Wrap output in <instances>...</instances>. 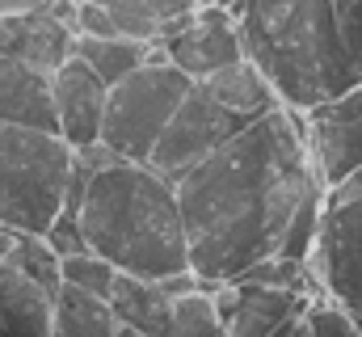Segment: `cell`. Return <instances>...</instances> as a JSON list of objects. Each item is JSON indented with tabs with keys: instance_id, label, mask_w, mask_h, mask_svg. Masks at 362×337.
<instances>
[{
	"instance_id": "obj_22",
	"label": "cell",
	"mask_w": 362,
	"mask_h": 337,
	"mask_svg": "<svg viewBox=\"0 0 362 337\" xmlns=\"http://www.w3.org/2000/svg\"><path fill=\"white\" fill-rule=\"evenodd\" d=\"M114 278H118V270H114L105 257H97L93 249L59 257V282H68V287H76V291H89L97 299H110Z\"/></svg>"
},
{
	"instance_id": "obj_4",
	"label": "cell",
	"mask_w": 362,
	"mask_h": 337,
	"mask_svg": "<svg viewBox=\"0 0 362 337\" xmlns=\"http://www.w3.org/2000/svg\"><path fill=\"white\" fill-rule=\"evenodd\" d=\"M72 148L55 131L0 122V228L47 232L64 211Z\"/></svg>"
},
{
	"instance_id": "obj_26",
	"label": "cell",
	"mask_w": 362,
	"mask_h": 337,
	"mask_svg": "<svg viewBox=\"0 0 362 337\" xmlns=\"http://www.w3.org/2000/svg\"><path fill=\"white\" fill-rule=\"evenodd\" d=\"M337 17H341V38H346V51L354 59L362 76V0H337Z\"/></svg>"
},
{
	"instance_id": "obj_5",
	"label": "cell",
	"mask_w": 362,
	"mask_h": 337,
	"mask_svg": "<svg viewBox=\"0 0 362 337\" xmlns=\"http://www.w3.org/2000/svg\"><path fill=\"white\" fill-rule=\"evenodd\" d=\"M189 76L173 68L169 59H148L131 76L110 84L105 97V118H101V144L118 161H139L148 165L165 122L173 118L177 101L189 93Z\"/></svg>"
},
{
	"instance_id": "obj_27",
	"label": "cell",
	"mask_w": 362,
	"mask_h": 337,
	"mask_svg": "<svg viewBox=\"0 0 362 337\" xmlns=\"http://www.w3.org/2000/svg\"><path fill=\"white\" fill-rule=\"evenodd\" d=\"M358 198H362V165L350 168L337 185L325 190V202H358Z\"/></svg>"
},
{
	"instance_id": "obj_9",
	"label": "cell",
	"mask_w": 362,
	"mask_h": 337,
	"mask_svg": "<svg viewBox=\"0 0 362 337\" xmlns=\"http://www.w3.org/2000/svg\"><path fill=\"white\" fill-rule=\"evenodd\" d=\"M51 97H55V131L72 152L101 144V118L110 84L93 72L81 55H68L51 72Z\"/></svg>"
},
{
	"instance_id": "obj_10",
	"label": "cell",
	"mask_w": 362,
	"mask_h": 337,
	"mask_svg": "<svg viewBox=\"0 0 362 337\" xmlns=\"http://www.w3.org/2000/svg\"><path fill=\"white\" fill-rule=\"evenodd\" d=\"M215 308L223 316L228 337H266L278 329L286 316H299L308 308L303 291H282V287H262V282H215Z\"/></svg>"
},
{
	"instance_id": "obj_19",
	"label": "cell",
	"mask_w": 362,
	"mask_h": 337,
	"mask_svg": "<svg viewBox=\"0 0 362 337\" xmlns=\"http://www.w3.org/2000/svg\"><path fill=\"white\" fill-rule=\"evenodd\" d=\"M97 4H105L114 13V21H118L122 34L144 38V42H152L173 17L198 8V0H97Z\"/></svg>"
},
{
	"instance_id": "obj_25",
	"label": "cell",
	"mask_w": 362,
	"mask_h": 337,
	"mask_svg": "<svg viewBox=\"0 0 362 337\" xmlns=\"http://www.w3.org/2000/svg\"><path fill=\"white\" fill-rule=\"evenodd\" d=\"M303 118L308 122H354V118H362V81L350 84V88H341L337 97H329L320 105H312Z\"/></svg>"
},
{
	"instance_id": "obj_8",
	"label": "cell",
	"mask_w": 362,
	"mask_h": 337,
	"mask_svg": "<svg viewBox=\"0 0 362 337\" xmlns=\"http://www.w3.org/2000/svg\"><path fill=\"white\" fill-rule=\"evenodd\" d=\"M308 270L325 295L362 312V198L325 202L316 245L308 253Z\"/></svg>"
},
{
	"instance_id": "obj_6",
	"label": "cell",
	"mask_w": 362,
	"mask_h": 337,
	"mask_svg": "<svg viewBox=\"0 0 362 337\" xmlns=\"http://www.w3.org/2000/svg\"><path fill=\"white\" fill-rule=\"evenodd\" d=\"M240 127H245V118H236L232 110H223L202 84H189V93L177 101L173 118L165 122V131H160L148 165L156 168L165 181H177L202 156H211L219 144H228Z\"/></svg>"
},
{
	"instance_id": "obj_31",
	"label": "cell",
	"mask_w": 362,
	"mask_h": 337,
	"mask_svg": "<svg viewBox=\"0 0 362 337\" xmlns=\"http://www.w3.org/2000/svg\"><path fill=\"white\" fill-rule=\"evenodd\" d=\"M198 4H223V8H232V13H236V4H240V0H198Z\"/></svg>"
},
{
	"instance_id": "obj_23",
	"label": "cell",
	"mask_w": 362,
	"mask_h": 337,
	"mask_svg": "<svg viewBox=\"0 0 362 337\" xmlns=\"http://www.w3.org/2000/svg\"><path fill=\"white\" fill-rule=\"evenodd\" d=\"M303 321H308V333L312 337H362L354 312H350L341 299H333V295H325V299H308Z\"/></svg>"
},
{
	"instance_id": "obj_21",
	"label": "cell",
	"mask_w": 362,
	"mask_h": 337,
	"mask_svg": "<svg viewBox=\"0 0 362 337\" xmlns=\"http://www.w3.org/2000/svg\"><path fill=\"white\" fill-rule=\"evenodd\" d=\"M211 291H215V287H198V291L173 299V316H169L165 337H228L223 316H219Z\"/></svg>"
},
{
	"instance_id": "obj_1",
	"label": "cell",
	"mask_w": 362,
	"mask_h": 337,
	"mask_svg": "<svg viewBox=\"0 0 362 337\" xmlns=\"http://www.w3.org/2000/svg\"><path fill=\"white\" fill-rule=\"evenodd\" d=\"M320 181L308 148V118L278 105L245 122L228 144L177 177L189 270L228 282L278 253L299 198Z\"/></svg>"
},
{
	"instance_id": "obj_18",
	"label": "cell",
	"mask_w": 362,
	"mask_h": 337,
	"mask_svg": "<svg viewBox=\"0 0 362 337\" xmlns=\"http://www.w3.org/2000/svg\"><path fill=\"white\" fill-rule=\"evenodd\" d=\"M148 51H152V42L131 38V34H110V38H81L76 34L72 55H81L105 84H118L122 76H131L135 68L148 64Z\"/></svg>"
},
{
	"instance_id": "obj_13",
	"label": "cell",
	"mask_w": 362,
	"mask_h": 337,
	"mask_svg": "<svg viewBox=\"0 0 362 337\" xmlns=\"http://www.w3.org/2000/svg\"><path fill=\"white\" fill-rule=\"evenodd\" d=\"M51 291L0 261V337H51Z\"/></svg>"
},
{
	"instance_id": "obj_11",
	"label": "cell",
	"mask_w": 362,
	"mask_h": 337,
	"mask_svg": "<svg viewBox=\"0 0 362 337\" xmlns=\"http://www.w3.org/2000/svg\"><path fill=\"white\" fill-rule=\"evenodd\" d=\"M72 51H76V30L68 21H59L51 8L0 13V55L4 59H17V64L51 76Z\"/></svg>"
},
{
	"instance_id": "obj_14",
	"label": "cell",
	"mask_w": 362,
	"mask_h": 337,
	"mask_svg": "<svg viewBox=\"0 0 362 337\" xmlns=\"http://www.w3.org/2000/svg\"><path fill=\"white\" fill-rule=\"evenodd\" d=\"M105 304L118 325L139 329L144 337H165L169 316H173V299L165 295V287L156 278H139V274H122V270H118Z\"/></svg>"
},
{
	"instance_id": "obj_24",
	"label": "cell",
	"mask_w": 362,
	"mask_h": 337,
	"mask_svg": "<svg viewBox=\"0 0 362 337\" xmlns=\"http://www.w3.org/2000/svg\"><path fill=\"white\" fill-rule=\"evenodd\" d=\"M47 245L59 253V257H72V253H85L89 249V241H85V228H81V211H59L51 224H47Z\"/></svg>"
},
{
	"instance_id": "obj_17",
	"label": "cell",
	"mask_w": 362,
	"mask_h": 337,
	"mask_svg": "<svg viewBox=\"0 0 362 337\" xmlns=\"http://www.w3.org/2000/svg\"><path fill=\"white\" fill-rule=\"evenodd\" d=\"M118 321L105 299L59 282L51 299V337H114Z\"/></svg>"
},
{
	"instance_id": "obj_20",
	"label": "cell",
	"mask_w": 362,
	"mask_h": 337,
	"mask_svg": "<svg viewBox=\"0 0 362 337\" xmlns=\"http://www.w3.org/2000/svg\"><path fill=\"white\" fill-rule=\"evenodd\" d=\"M13 270H21L30 282H38L42 291H59V253L47 245L42 232H13V245L4 257Z\"/></svg>"
},
{
	"instance_id": "obj_2",
	"label": "cell",
	"mask_w": 362,
	"mask_h": 337,
	"mask_svg": "<svg viewBox=\"0 0 362 337\" xmlns=\"http://www.w3.org/2000/svg\"><path fill=\"white\" fill-rule=\"evenodd\" d=\"M81 228L89 249L122 274L169 278L189 270L177 185L152 165L110 161L93 168L81 198Z\"/></svg>"
},
{
	"instance_id": "obj_7",
	"label": "cell",
	"mask_w": 362,
	"mask_h": 337,
	"mask_svg": "<svg viewBox=\"0 0 362 337\" xmlns=\"http://www.w3.org/2000/svg\"><path fill=\"white\" fill-rule=\"evenodd\" d=\"M156 42L165 47L169 64L181 68L189 81H206L211 72L245 59V42H240V30H236V13L223 8V4H198L189 13L173 17Z\"/></svg>"
},
{
	"instance_id": "obj_15",
	"label": "cell",
	"mask_w": 362,
	"mask_h": 337,
	"mask_svg": "<svg viewBox=\"0 0 362 337\" xmlns=\"http://www.w3.org/2000/svg\"><path fill=\"white\" fill-rule=\"evenodd\" d=\"M198 84H202L223 110H232V114L245 118V122H253V118H262V114H270V110L282 105L278 93L270 88V81L262 76V68H257L253 59H236V64L211 72L206 81H198Z\"/></svg>"
},
{
	"instance_id": "obj_29",
	"label": "cell",
	"mask_w": 362,
	"mask_h": 337,
	"mask_svg": "<svg viewBox=\"0 0 362 337\" xmlns=\"http://www.w3.org/2000/svg\"><path fill=\"white\" fill-rule=\"evenodd\" d=\"M51 0H0V13H30V8H47Z\"/></svg>"
},
{
	"instance_id": "obj_3",
	"label": "cell",
	"mask_w": 362,
	"mask_h": 337,
	"mask_svg": "<svg viewBox=\"0 0 362 337\" xmlns=\"http://www.w3.org/2000/svg\"><path fill=\"white\" fill-rule=\"evenodd\" d=\"M236 30L245 59L262 68L286 110L308 114L362 81L341 38L337 0H240Z\"/></svg>"
},
{
	"instance_id": "obj_28",
	"label": "cell",
	"mask_w": 362,
	"mask_h": 337,
	"mask_svg": "<svg viewBox=\"0 0 362 337\" xmlns=\"http://www.w3.org/2000/svg\"><path fill=\"white\" fill-rule=\"evenodd\" d=\"M266 337H312V333H308V321H303V312H299V316H286V321H282L278 329H270Z\"/></svg>"
},
{
	"instance_id": "obj_30",
	"label": "cell",
	"mask_w": 362,
	"mask_h": 337,
	"mask_svg": "<svg viewBox=\"0 0 362 337\" xmlns=\"http://www.w3.org/2000/svg\"><path fill=\"white\" fill-rule=\"evenodd\" d=\"M8 245H13V232H8V228H0V261L8 257Z\"/></svg>"
},
{
	"instance_id": "obj_32",
	"label": "cell",
	"mask_w": 362,
	"mask_h": 337,
	"mask_svg": "<svg viewBox=\"0 0 362 337\" xmlns=\"http://www.w3.org/2000/svg\"><path fill=\"white\" fill-rule=\"evenodd\" d=\"M114 337H144V333H139V329H127V325H118V329H114Z\"/></svg>"
},
{
	"instance_id": "obj_16",
	"label": "cell",
	"mask_w": 362,
	"mask_h": 337,
	"mask_svg": "<svg viewBox=\"0 0 362 337\" xmlns=\"http://www.w3.org/2000/svg\"><path fill=\"white\" fill-rule=\"evenodd\" d=\"M312 165L320 173L325 190L337 185L350 168L362 165V118L354 122H308Z\"/></svg>"
},
{
	"instance_id": "obj_12",
	"label": "cell",
	"mask_w": 362,
	"mask_h": 337,
	"mask_svg": "<svg viewBox=\"0 0 362 337\" xmlns=\"http://www.w3.org/2000/svg\"><path fill=\"white\" fill-rule=\"evenodd\" d=\"M0 122L55 131V97L51 76L0 55ZM59 135V131H55Z\"/></svg>"
}]
</instances>
